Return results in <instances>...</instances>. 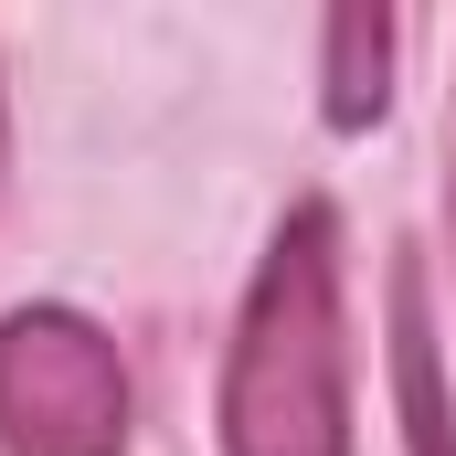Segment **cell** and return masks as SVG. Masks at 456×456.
Segmentation results:
<instances>
[{
  "instance_id": "obj_1",
  "label": "cell",
  "mask_w": 456,
  "mask_h": 456,
  "mask_svg": "<svg viewBox=\"0 0 456 456\" xmlns=\"http://www.w3.org/2000/svg\"><path fill=\"white\" fill-rule=\"evenodd\" d=\"M224 456H350V340H340V224L297 202L233 319Z\"/></svg>"
},
{
  "instance_id": "obj_2",
  "label": "cell",
  "mask_w": 456,
  "mask_h": 456,
  "mask_svg": "<svg viewBox=\"0 0 456 456\" xmlns=\"http://www.w3.org/2000/svg\"><path fill=\"white\" fill-rule=\"evenodd\" d=\"M0 456H127V361L86 308L0 319Z\"/></svg>"
},
{
  "instance_id": "obj_3",
  "label": "cell",
  "mask_w": 456,
  "mask_h": 456,
  "mask_svg": "<svg viewBox=\"0 0 456 456\" xmlns=\"http://www.w3.org/2000/svg\"><path fill=\"white\" fill-rule=\"evenodd\" d=\"M393 371H403V436L414 456H456V425H446V371H436V330H425V276L403 265L393 276Z\"/></svg>"
},
{
  "instance_id": "obj_4",
  "label": "cell",
  "mask_w": 456,
  "mask_h": 456,
  "mask_svg": "<svg viewBox=\"0 0 456 456\" xmlns=\"http://www.w3.org/2000/svg\"><path fill=\"white\" fill-rule=\"evenodd\" d=\"M382 75H393V21L382 11H340L330 21V127H371L382 117Z\"/></svg>"
}]
</instances>
